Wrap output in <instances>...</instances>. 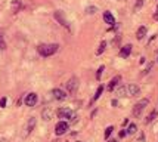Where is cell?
Returning a JSON list of instances; mask_svg holds the SVG:
<instances>
[{
    "mask_svg": "<svg viewBox=\"0 0 158 142\" xmlns=\"http://www.w3.org/2000/svg\"><path fill=\"white\" fill-rule=\"evenodd\" d=\"M108 142H117V141H114V139H110V141H108Z\"/></svg>",
    "mask_w": 158,
    "mask_h": 142,
    "instance_id": "30",
    "label": "cell"
},
{
    "mask_svg": "<svg viewBox=\"0 0 158 142\" xmlns=\"http://www.w3.org/2000/svg\"><path fill=\"white\" fill-rule=\"evenodd\" d=\"M6 102H7L6 98H2V99H0V107H2V108H5V107H6Z\"/></svg>",
    "mask_w": 158,
    "mask_h": 142,
    "instance_id": "27",
    "label": "cell"
},
{
    "mask_svg": "<svg viewBox=\"0 0 158 142\" xmlns=\"http://www.w3.org/2000/svg\"><path fill=\"white\" fill-rule=\"evenodd\" d=\"M41 117H43L44 120H50V118H52V111H50V108L43 110V113H41Z\"/></svg>",
    "mask_w": 158,
    "mask_h": 142,
    "instance_id": "16",
    "label": "cell"
},
{
    "mask_svg": "<svg viewBox=\"0 0 158 142\" xmlns=\"http://www.w3.org/2000/svg\"><path fill=\"white\" fill-rule=\"evenodd\" d=\"M58 49H59V45H56V43H50V45H40V46L37 47V52H39L41 56L48 58V56H52L53 54H56V52H58Z\"/></svg>",
    "mask_w": 158,
    "mask_h": 142,
    "instance_id": "1",
    "label": "cell"
},
{
    "mask_svg": "<svg viewBox=\"0 0 158 142\" xmlns=\"http://www.w3.org/2000/svg\"><path fill=\"white\" fill-rule=\"evenodd\" d=\"M77 89H78V79L77 77H71L67 81V90H68L69 93H74Z\"/></svg>",
    "mask_w": 158,
    "mask_h": 142,
    "instance_id": "6",
    "label": "cell"
},
{
    "mask_svg": "<svg viewBox=\"0 0 158 142\" xmlns=\"http://www.w3.org/2000/svg\"><path fill=\"white\" fill-rule=\"evenodd\" d=\"M126 135H127V132H126V130H121V132H120V138H124Z\"/></svg>",
    "mask_w": 158,
    "mask_h": 142,
    "instance_id": "29",
    "label": "cell"
},
{
    "mask_svg": "<svg viewBox=\"0 0 158 142\" xmlns=\"http://www.w3.org/2000/svg\"><path fill=\"white\" fill-rule=\"evenodd\" d=\"M136 130H138V126H136L135 123H131L130 126L127 127V130H126V132H127V135H133V133H136Z\"/></svg>",
    "mask_w": 158,
    "mask_h": 142,
    "instance_id": "18",
    "label": "cell"
},
{
    "mask_svg": "<svg viewBox=\"0 0 158 142\" xmlns=\"http://www.w3.org/2000/svg\"><path fill=\"white\" fill-rule=\"evenodd\" d=\"M117 95L118 96H127V86H120L117 89Z\"/></svg>",
    "mask_w": 158,
    "mask_h": 142,
    "instance_id": "17",
    "label": "cell"
},
{
    "mask_svg": "<svg viewBox=\"0 0 158 142\" xmlns=\"http://www.w3.org/2000/svg\"><path fill=\"white\" fill-rule=\"evenodd\" d=\"M112 130H114V127H112V126H110V127L105 129V138H110V135L112 133Z\"/></svg>",
    "mask_w": 158,
    "mask_h": 142,
    "instance_id": "23",
    "label": "cell"
},
{
    "mask_svg": "<svg viewBox=\"0 0 158 142\" xmlns=\"http://www.w3.org/2000/svg\"><path fill=\"white\" fill-rule=\"evenodd\" d=\"M67 130H68V123L64 122V120H61V122H59L55 126V133L58 136H61V135H64V133H67Z\"/></svg>",
    "mask_w": 158,
    "mask_h": 142,
    "instance_id": "5",
    "label": "cell"
},
{
    "mask_svg": "<svg viewBox=\"0 0 158 142\" xmlns=\"http://www.w3.org/2000/svg\"><path fill=\"white\" fill-rule=\"evenodd\" d=\"M120 81H121V77H120V75H115V77L110 81V84H108V90H110V92L111 90H114V89L118 86V83H120Z\"/></svg>",
    "mask_w": 158,
    "mask_h": 142,
    "instance_id": "12",
    "label": "cell"
},
{
    "mask_svg": "<svg viewBox=\"0 0 158 142\" xmlns=\"http://www.w3.org/2000/svg\"><path fill=\"white\" fill-rule=\"evenodd\" d=\"M6 49V43H5V39H3V30H0V50Z\"/></svg>",
    "mask_w": 158,
    "mask_h": 142,
    "instance_id": "20",
    "label": "cell"
},
{
    "mask_svg": "<svg viewBox=\"0 0 158 142\" xmlns=\"http://www.w3.org/2000/svg\"><path fill=\"white\" fill-rule=\"evenodd\" d=\"M142 5H143V0H138V2H136V5H135V11H139Z\"/></svg>",
    "mask_w": 158,
    "mask_h": 142,
    "instance_id": "26",
    "label": "cell"
},
{
    "mask_svg": "<svg viewBox=\"0 0 158 142\" xmlns=\"http://www.w3.org/2000/svg\"><path fill=\"white\" fill-rule=\"evenodd\" d=\"M145 36H146V27H145V25H142V27H139L138 33H136V39H138V40H142Z\"/></svg>",
    "mask_w": 158,
    "mask_h": 142,
    "instance_id": "14",
    "label": "cell"
},
{
    "mask_svg": "<svg viewBox=\"0 0 158 142\" xmlns=\"http://www.w3.org/2000/svg\"><path fill=\"white\" fill-rule=\"evenodd\" d=\"M24 102H25V105H27V107H34L35 104H37V95H35L34 92L28 93L27 96H25Z\"/></svg>",
    "mask_w": 158,
    "mask_h": 142,
    "instance_id": "8",
    "label": "cell"
},
{
    "mask_svg": "<svg viewBox=\"0 0 158 142\" xmlns=\"http://www.w3.org/2000/svg\"><path fill=\"white\" fill-rule=\"evenodd\" d=\"M105 47H106V41H102L101 43V46H99V49L96 50V55H101L103 54V50H105Z\"/></svg>",
    "mask_w": 158,
    "mask_h": 142,
    "instance_id": "21",
    "label": "cell"
},
{
    "mask_svg": "<svg viewBox=\"0 0 158 142\" xmlns=\"http://www.w3.org/2000/svg\"><path fill=\"white\" fill-rule=\"evenodd\" d=\"M151 68H152V64H149V65L146 67V70H145V71H143V74H148V73L151 71Z\"/></svg>",
    "mask_w": 158,
    "mask_h": 142,
    "instance_id": "28",
    "label": "cell"
},
{
    "mask_svg": "<svg viewBox=\"0 0 158 142\" xmlns=\"http://www.w3.org/2000/svg\"><path fill=\"white\" fill-rule=\"evenodd\" d=\"M157 115H158V113H157V110H154V111H151V114L146 117V120H145V123L146 124H149L151 122H154L155 118H157Z\"/></svg>",
    "mask_w": 158,
    "mask_h": 142,
    "instance_id": "15",
    "label": "cell"
},
{
    "mask_svg": "<svg viewBox=\"0 0 158 142\" xmlns=\"http://www.w3.org/2000/svg\"><path fill=\"white\" fill-rule=\"evenodd\" d=\"M12 7H14V12H18V9L21 7V2H19V0H15L14 3H12Z\"/></svg>",
    "mask_w": 158,
    "mask_h": 142,
    "instance_id": "22",
    "label": "cell"
},
{
    "mask_svg": "<svg viewBox=\"0 0 158 142\" xmlns=\"http://www.w3.org/2000/svg\"><path fill=\"white\" fill-rule=\"evenodd\" d=\"M103 21L106 22V24H110V25H115V18L112 16V14L111 12H103Z\"/></svg>",
    "mask_w": 158,
    "mask_h": 142,
    "instance_id": "11",
    "label": "cell"
},
{
    "mask_svg": "<svg viewBox=\"0 0 158 142\" xmlns=\"http://www.w3.org/2000/svg\"><path fill=\"white\" fill-rule=\"evenodd\" d=\"M103 70H105V67H103V65H102V67H99V70H98V73H96V79H98V80H101V77H102V71H103Z\"/></svg>",
    "mask_w": 158,
    "mask_h": 142,
    "instance_id": "24",
    "label": "cell"
},
{
    "mask_svg": "<svg viewBox=\"0 0 158 142\" xmlns=\"http://www.w3.org/2000/svg\"><path fill=\"white\" fill-rule=\"evenodd\" d=\"M55 18H56V21H58L61 25H64L67 30H69V22L67 21V18L64 16V14H62L61 11H56V12H55Z\"/></svg>",
    "mask_w": 158,
    "mask_h": 142,
    "instance_id": "7",
    "label": "cell"
},
{
    "mask_svg": "<svg viewBox=\"0 0 158 142\" xmlns=\"http://www.w3.org/2000/svg\"><path fill=\"white\" fill-rule=\"evenodd\" d=\"M102 92H103V86H99V88H98V90H96V93H95V96H93V99H92V102L98 101V99L101 98V95H102Z\"/></svg>",
    "mask_w": 158,
    "mask_h": 142,
    "instance_id": "19",
    "label": "cell"
},
{
    "mask_svg": "<svg viewBox=\"0 0 158 142\" xmlns=\"http://www.w3.org/2000/svg\"><path fill=\"white\" fill-rule=\"evenodd\" d=\"M148 104H149V99H146V98H145V99H140V101L133 107V115H135V117H140V115H142V111L148 107Z\"/></svg>",
    "mask_w": 158,
    "mask_h": 142,
    "instance_id": "2",
    "label": "cell"
},
{
    "mask_svg": "<svg viewBox=\"0 0 158 142\" xmlns=\"http://www.w3.org/2000/svg\"><path fill=\"white\" fill-rule=\"evenodd\" d=\"M35 127V118L34 117H31L30 120L27 122V124H25V127H24V132H22V136L24 138H27L31 132H33V129Z\"/></svg>",
    "mask_w": 158,
    "mask_h": 142,
    "instance_id": "4",
    "label": "cell"
},
{
    "mask_svg": "<svg viewBox=\"0 0 158 142\" xmlns=\"http://www.w3.org/2000/svg\"><path fill=\"white\" fill-rule=\"evenodd\" d=\"M52 96L55 98L56 101H64V99L67 98V93H65L62 89H58V88H56V89H53V90H52Z\"/></svg>",
    "mask_w": 158,
    "mask_h": 142,
    "instance_id": "9",
    "label": "cell"
},
{
    "mask_svg": "<svg viewBox=\"0 0 158 142\" xmlns=\"http://www.w3.org/2000/svg\"><path fill=\"white\" fill-rule=\"evenodd\" d=\"M58 117L59 118H69V120H73V117H76L74 115V113H73V110L69 108H59L58 110Z\"/></svg>",
    "mask_w": 158,
    "mask_h": 142,
    "instance_id": "3",
    "label": "cell"
},
{
    "mask_svg": "<svg viewBox=\"0 0 158 142\" xmlns=\"http://www.w3.org/2000/svg\"><path fill=\"white\" fill-rule=\"evenodd\" d=\"M139 92H140V89H139L138 84H129L127 86V96H136V95H139Z\"/></svg>",
    "mask_w": 158,
    "mask_h": 142,
    "instance_id": "10",
    "label": "cell"
},
{
    "mask_svg": "<svg viewBox=\"0 0 158 142\" xmlns=\"http://www.w3.org/2000/svg\"><path fill=\"white\" fill-rule=\"evenodd\" d=\"M86 12H87V14H95V12H96V7H95V6L86 7Z\"/></svg>",
    "mask_w": 158,
    "mask_h": 142,
    "instance_id": "25",
    "label": "cell"
},
{
    "mask_svg": "<svg viewBox=\"0 0 158 142\" xmlns=\"http://www.w3.org/2000/svg\"><path fill=\"white\" fill-rule=\"evenodd\" d=\"M131 52V45H126V46L121 47V50H120V55H121V58H127Z\"/></svg>",
    "mask_w": 158,
    "mask_h": 142,
    "instance_id": "13",
    "label": "cell"
}]
</instances>
